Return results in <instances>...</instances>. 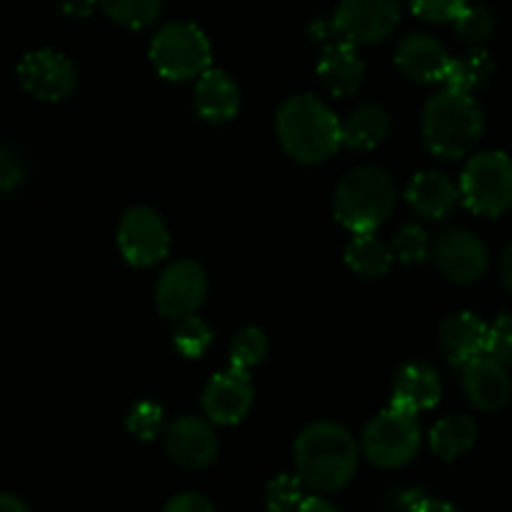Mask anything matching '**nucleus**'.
<instances>
[{
    "label": "nucleus",
    "instance_id": "nucleus-1",
    "mask_svg": "<svg viewBox=\"0 0 512 512\" xmlns=\"http://www.w3.org/2000/svg\"><path fill=\"white\" fill-rule=\"evenodd\" d=\"M295 473L313 493H335L353 480L358 470V443L348 428L318 420L300 430L293 445Z\"/></svg>",
    "mask_w": 512,
    "mask_h": 512
},
{
    "label": "nucleus",
    "instance_id": "nucleus-2",
    "mask_svg": "<svg viewBox=\"0 0 512 512\" xmlns=\"http://www.w3.org/2000/svg\"><path fill=\"white\" fill-rule=\"evenodd\" d=\"M275 133L285 153L305 165L325 163L343 145L340 120L323 100L310 93L293 95L280 105Z\"/></svg>",
    "mask_w": 512,
    "mask_h": 512
},
{
    "label": "nucleus",
    "instance_id": "nucleus-3",
    "mask_svg": "<svg viewBox=\"0 0 512 512\" xmlns=\"http://www.w3.org/2000/svg\"><path fill=\"white\" fill-rule=\"evenodd\" d=\"M485 128L483 108L473 95L458 90H440L423 108L425 148L438 158H463L478 145Z\"/></svg>",
    "mask_w": 512,
    "mask_h": 512
},
{
    "label": "nucleus",
    "instance_id": "nucleus-4",
    "mask_svg": "<svg viewBox=\"0 0 512 512\" xmlns=\"http://www.w3.org/2000/svg\"><path fill=\"white\" fill-rule=\"evenodd\" d=\"M395 198L398 190L388 170L358 165L335 188V218L350 233H375L393 215Z\"/></svg>",
    "mask_w": 512,
    "mask_h": 512
},
{
    "label": "nucleus",
    "instance_id": "nucleus-5",
    "mask_svg": "<svg viewBox=\"0 0 512 512\" xmlns=\"http://www.w3.org/2000/svg\"><path fill=\"white\" fill-rule=\"evenodd\" d=\"M423 443L418 415L390 405L388 410L375 415L360 435L363 455L383 470H395L408 465L418 455Z\"/></svg>",
    "mask_w": 512,
    "mask_h": 512
},
{
    "label": "nucleus",
    "instance_id": "nucleus-6",
    "mask_svg": "<svg viewBox=\"0 0 512 512\" xmlns=\"http://www.w3.org/2000/svg\"><path fill=\"white\" fill-rule=\"evenodd\" d=\"M460 198L475 215L498 218L512 208V160L503 150L473 155L460 175Z\"/></svg>",
    "mask_w": 512,
    "mask_h": 512
},
{
    "label": "nucleus",
    "instance_id": "nucleus-7",
    "mask_svg": "<svg viewBox=\"0 0 512 512\" xmlns=\"http://www.w3.org/2000/svg\"><path fill=\"white\" fill-rule=\"evenodd\" d=\"M150 63L165 80H193L210 68V40L195 23H168L150 40Z\"/></svg>",
    "mask_w": 512,
    "mask_h": 512
},
{
    "label": "nucleus",
    "instance_id": "nucleus-8",
    "mask_svg": "<svg viewBox=\"0 0 512 512\" xmlns=\"http://www.w3.org/2000/svg\"><path fill=\"white\" fill-rule=\"evenodd\" d=\"M400 0H340L333 15V30L353 45H375L398 28Z\"/></svg>",
    "mask_w": 512,
    "mask_h": 512
},
{
    "label": "nucleus",
    "instance_id": "nucleus-9",
    "mask_svg": "<svg viewBox=\"0 0 512 512\" xmlns=\"http://www.w3.org/2000/svg\"><path fill=\"white\" fill-rule=\"evenodd\" d=\"M118 248L135 268H153L170 250V233L158 210L135 205L118 223Z\"/></svg>",
    "mask_w": 512,
    "mask_h": 512
},
{
    "label": "nucleus",
    "instance_id": "nucleus-10",
    "mask_svg": "<svg viewBox=\"0 0 512 512\" xmlns=\"http://www.w3.org/2000/svg\"><path fill=\"white\" fill-rule=\"evenodd\" d=\"M208 295V275L195 260H175L160 273L155 285V305L160 315L170 320L198 313Z\"/></svg>",
    "mask_w": 512,
    "mask_h": 512
},
{
    "label": "nucleus",
    "instance_id": "nucleus-11",
    "mask_svg": "<svg viewBox=\"0 0 512 512\" xmlns=\"http://www.w3.org/2000/svg\"><path fill=\"white\" fill-rule=\"evenodd\" d=\"M20 85L45 103H60L70 98L78 85L73 63L58 50H33L18 63Z\"/></svg>",
    "mask_w": 512,
    "mask_h": 512
},
{
    "label": "nucleus",
    "instance_id": "nucleus-12",
    "mask_svg": "<svg viewBox=\"0 0 512 512\" xmlns=\"http://www.w3.org/2000/svg\"><path fill=\"white\" fill-rule=\"evenodd\" d=\"M433 258L440 273L460 285L478 283L488 270V248L478 235L465 228H450L438 235Z\"/></svg>",
    "mask_w": 512,
    "mask_h": 512
},
{
    "label": "nucleus",
    "instance_id": "nucleus-13",
    "mask_svg": "<svg viewBox=\"0 0 512 512\" xmlns=\"http://www.w3.org/2000/svg\"><path fill=\"white\" fill-rule=\"evenodd\" d=\"M253 400L255 390L250 375L245 370L228 368L208 380L200 403H203V413L208 415L210 423L230 428L248 418Z\"/></svg>",
    "mask_w": 512,
    "mask_h": 512
},
{
    "label": "nucleus",
    "instance_id": "nucleus-14",
    "mask_svg": "<svg viewBox=\"0 0 512 512\" xmlns=\"http://www.w3.org/2000/svg\"><path fill=\"white\" fill-rule=\"evenodd\" d=\"M165 450L170 458L188 470H203L218 458V435L213 425L195 415H180L173 423L165 425Z\"/></svg>",
    "mask_w": 512,
    "mask_h": 512
},
{
    "label": "nucleus",
    "instance_id": "nucleus-15",
    "mask_svg": "<svg viewBox=\"0 0 512 512\" xmlns=\"http://www.w3.org/2000/svg\"><path fill=\"white\" fill-rule=\"evenodd\" d=\"M463 393L470 405L483 413L505 408L512 393L508 370L493 355H478L468 365H463Z\"/></svg>",
    "mask_w": 512,
    "mask_h": 512
},
{
    "label": "nucleus",
    "instance_id": "nucleus-16",
    "mask_svg": "<svg viewBox=\"0 0 512 512\" xmlns=\"http://www.w3.org/2000/svg\"><path fill=\"white\" fill-rule=\"evenodd\" d=\"M450 53L430 33H410L395 48V65L415 83H443Z\"/></svg>",
    "mask_w": 512,
    "mask_h": 512
},
{
    "label": "nucleus",
    "instance_id": "nucleus-17",
    "mask_svg": "<svg viewBox=\"0 0 512 512\" xmlns=\"http://www.w3.org/2000/svg\"><path fill=\"white\" fill-rule=\"evenodd\" d=\"M318 78L335 98H348L360 90L365 80V60L353 43H328L318 58Z\"/></svg>",
    "mask_w": 512,
    "mask_h": 512
},
{
    "label": "nucleus",
    "instance_id": "nucleus-18",
    "mask_svg": "<svg viewBox=\"0 0 512 512\" xmlns=\"http://www.w3.org/2000/svg\"><path fill=\"white\" fill-rule=\"evenodd\" d=\"M440 348L453 368H463L488 353V325L473 313H455L440 323Z\"/></svg>",
    "mask_w": 512,
    "mask_h": 512
},
{
    "label": "nucleus",
    "instance_id": "nucleus-19",
    "mask_svg": "<svg viewBox=\"0 0 512 512\" xmlns=\"http://www.w3.org/2000/svg\"><path fill=\"white\" fill-rule=\"evenodd\" d=\"M195 113L208 123H228L240 113V88L223 68H208L195 85Z\"/></svg>",
    "mask_w": 512,
    "mask_h": 512
},
{
    "label": "nucleus",
    "instance_id": "nucleus-20",
    "mask_svg": "<svg viewBox=\"0 0 512 512\" xmlns=\"http://www.w3.org/2000/svg\"><path fill=\"white\" fill-rule=\"evenodd\" d=\"M443 395V383L433 365L423 363V360H413L405 363L398 370L393 383V405L403 408L408 413H423V410L435 408Z\"/></svg>",
    "mask_w": 512,
    "mask_h": 512
},
{
    "label": "nucleus",
    "instance_id": "nucleus-21",
    "mask_svg": "<svg viewBox=\"0 0 512 512\" xmlns=\"http://www.w3.org/2000/svg\"><path fill=\"white\" fill-rule=\"evenodd\" d=\"M458 198L460 190L455 188L453 180L438 170H423V173L413 175L405 188V200L410 208L430 220L448 218L458 205Z\"/></svg>",
    "mask_w": 512,
    "mask_h": 512
},
{
    "label": "nucleus",
    "instance_id": "nucleus-22",
    "mask_svg": "<svg viewBox=\"0 0 512 512\" xmlns=\"http://www.w3.org/2000/svg\"><path fill=\"white\" fill-rule=\"evenodd\" d=\"M390 115L388 110L375 103L358 105L348 118L340 123V138L343 145L355 150H373L388 138Z\"/></svg>",
    "mask_w": 512,
    "mask_h": 512
},
{
    "label": "nucleus",
    "instance_id": "nucleus-23",
    "mask_svg": "<svg viewBox=\"0 0 512 512\" xmlns=\"http://www.w3.org/2000/svg\"><path fill=\"white\" fill-rule=\"evenodd\" d=\"M395 253L375 233H353L345 245V263L355 275L365 280H378L393 268Z\"/></svg>",
    "mask_w": 512,
    "mask_h": 512
},
{
    "label": "nucleus",
    "instance_id": "nucleus-24",
    "mask_svg": "<svg viewBox=\"0 0 512 512\" xmlns=\"http://www.w3.org/2000/svg\"><path fill=\"white\" fill-rule=\"evenodd\" d=\"M430 440V450L438 455L440 460H458L460 455L468 453L470 448L478 440V425L470 415L465 413H455V415H445L443 420L433 425L428 435Z\"/></svg>",
    "mask_w": 512,
    "mask_h": 512
},
{
    "label": "nucleus",
    "instance_id": "nucleus-25",
    "mask_svg": "<svg viewBox=\"0 0 512 512\" xmlns=\"http://www.w3.org/2000/svg\"><path fill=\"white\" fill-rule=\"evenodd\" d=\"M490 73H493V58H490L488 50L473 48L460 58H450L443 83L445 88L470 95L480 85L488 83Z\"/></svg>",
    "mask_w": 512,
    "mask_h": 512
},
{
    "label": "nucleus",
    "instance_id": "nucleus-26",
    "mask_svg": "<svg viewBox=\"0 0 512 512\" xmlns=\"http://www.w3.org/2000/svg\"><path fill=\"white\" fill-rule=\"evenodd\" d=\"M110 20L130 30H143L160 18L163 0H98Z\"/></svg>",
    "mask_w": 512,
    "mask_h": 512
},
{
    "label": "nucleus",
    "instance_id": "nucleus-27",
    "mask_svg": "<svg viewBox=\"0 0 512 512\" xmlns=\"http://www.w3.org/2000/svg\"><path fill=\"white\" fill-rule=\"evenodd\" d=\"M268 348L270 343L263 328H255V325L243 328L235 335L233 343H230V368L250 373V370L263 363L265 355H268Z\"/></svg>",
    "mask_w": 512,
    "mask_h": 512
},
{
    "label": "nucleus",
    "instance_id": "nucleus-28",
    "mask_svg": "<svg viewBox=\"0 0 512 512\" xmlns=\"http://www.w3.org/2000/svg\"><path fill=\"white\" fill-rule=\"evenodd\" d=\"M173 345L183 358H203L210 345H213V330L203 318L188 315V318L178 320Z\"/></svg>",
    "mask_w": 512,
    "mask_h": 512
},
{
    "label": "nucleus",
    "instance_id": "nucleus-29",
    "mask_svg": "<svg viewBox=\"0 0 512 512\" xmlns=\"http://www.w3.org/2000/svg\"><path fill=\"white\" fill-rule=\"evenodd\" d=\"M298 475H278L265 485V505L270 512H295L305 498Z\"/></svg>",
    "mask_w": 512,
    "mask_h": 512
},
{
    "label": "nucleus",
    "instance_id": "nucleus-30",
    "mask_svg": "<svg viewBox=\"0 0 512 512\" xmlns=\"http://www.w3.org/2000/svg\"><path fill=\"white\" fill-rule=\"evenodd\" d=\"M125 428L130 435H135L143 443L158 438L165 430V413L158 403H150V400H140L133 410H130L128 420H125Z\"/></svg>",
    "mask_w": 512,
    "mask_h": 512
},
{
    "label": "nucleus",
    "instance_id": "nucleus-31",
    "mask_svg": "<svg viewBox=\"0 0 512 512\" xmlns=\"http://www.w3.org/2000/svg\"><path fill=\"white\" fill-rule=\"evenodd\" d=\"M393 253L395 258L403 265H420L428 260L430 255V240L420 225L408 223L395 233L393 240Z\"/></svg>",
    "mask_w": 512,
    "mask_h": 512
},
{
    "label": "nucleus",
    "instance_id": "nucleus-32",
    "mask_svg": "<svg viewBox=\"0 0 512 512\" xmlns=\"http://www.w3.org/2000/svg\"><path fill=\"white\" fill-rule=\"evenodd\" d=\"M455 30L470 43H485L495 33V18L485 5H465L455 18Z\"/></svg>",
    "mask_w": 512,
    "mask_h": 512
},
{
    "label": "nucleus",
    "instance_id": "nucleus-33",
    "mask_svg": "<svg viewBox=\"0 0 512 512\" xmlns=\"http://www.w3.org/2000/svg\"><path fill=\"white\" fill-rule=\"evenodd\" d=\"M410 10L428 23H455L468 0H408Z\"/></svg>",
    "mask_w": 512,
    "mask_h": 512
},
{
    "label": "nucleus",
    "instance_id": "nucleus-34",
    "mask_svg": "<svg viewBox=\"0 0 512 512\" xmlns=\"http://www.w3.org/2000/svg\"><path fill=\"white\" fill-rule=\"evenodd\" d=\"M488 355L498 363L512 365V313L498 315V320L488 325Z\"/></svg>",
    "mask_w": 512,
    "mask_h": 512
},
{
    "label": "nucleus",
    "instance_id": "nucleus-35",
    "mask_svg": "<svg viewBox=\"0 0 512 512\" xmlns=\"http://www.w3.org/2000/svg\"><path fill=\"white\" fill-rule=\"evenodd\" d=\"M25 180L23 158L13 148L0 145V195L10 193Z\"/></svg>",
    "mask_w": 512,
    "mask_h": 512
},
{
    "label": "nucleus",
    "instance_id": "nucleus-36",
    "mask_svg": "<svg viewBox=\"0 0 512 512\" xmlns=\"http://www.w3.org/2000/svg\"><path fill=\"white\" fill-rule=\"evenodd\" d=\"M428 495L418 488H400L388 493V498L380 505V512H420Z\"/></svg>",
    "mask_w": 512,
    "mask_h": 512
},
{
    "label": "nucleus",
    "instance_id": "nucleus-37",
    "mask_svg": "<svg viewBox=\"0 0 512 512\" xmlns=\"http://www.w3.org/2000/svg\"><path fill=\"white\" fill-rule=\"evenodd\" d=\"M163 512H215V505L200 493H180L168 500Z\"/></svg>",
    "mask_w": 512,
    "mask_h": 512
},
{
    "label": "nucleus",
    "instance_id": "nucleus-38",
    "mask_svg": "<svg viewBox=\"0 0 512 512\" xmlns=\"http://www.w3.org/2000/svg\"><path fill=\"white\" fill-rule=\"evenodd\" d=\"M98 0H60V8L70 18H90Z\"/></svg>",
    "mask_w": 512,
    "mask_h": 512
},
{
    "label": "nucleus",
    "instance_id": "nucleus-39",
    "mask_svg": "<svg viewBox=\"0 0 512 512\" xmlns=\"http://www.w3.org/2000/svg\"><path fill=\"white\" fill-rule=\"evenodd\" d=\"M295 512H340L330 500L320 498V495H310V498H303V503L298 505Z\"/></svg>",
    "mask_w": 512,
    "mask_h": 512
},
{
    "label": "nucleus",
    "instance_id": "nucleus-40",
    "mask_svg": "<svg viewBox=\"0 0 512 512\" xmlns=\"http://www.w3.org/2000/svg\"><path fill=\"white\" fill-rule=\"evenodd\" d=\"M500 280H503L505 288L512 293V245L505 248L503 258H500Z\"/></svg>",
    "mask_w": 512,
    "mask_h": 512
},
{
    "label": "nucleus",
    "instance_id": "nucleus-41",
    "mask_svg": "<svg viewBox=\"0 0 512 512\" xmlns=\"http://www.w3.org/2000/svg\"><path fill=\"white\" fill-rule=\"evenodd\" d=\"M0 512H30V508L15 495L0 493Z\"/></svg>",
    "mask_w": 512,
    "mask_h": 512
},
{
    "label": "nucleus",
    "instance_id": "nucleus-42",
    "mask_svg": "<svg viewBox=\"0 0 512 512\" xmlns=\"http://www.w3.org/2000/svg\"><path fill=\"white\" fill-rule=\"evenodd\" d=\"M420 512H463L458 508V505H453V503H448V500H438V498H425V503H423V510Z\"/></svg>",
    "mask_w": 512,
    "mask_h": 512
}]
</instances>
